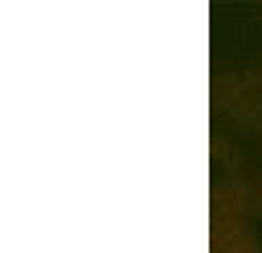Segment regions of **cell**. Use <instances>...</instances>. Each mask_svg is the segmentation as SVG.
<instances>
[]
</instances>
